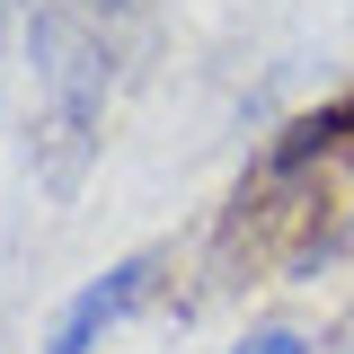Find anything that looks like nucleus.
I'll use <instances>...</instances> for the list:
<instances>
[{
	"label": "nucleus",
	"mask_w": 354,
	"mask_h": 354,
	"mask_svg": "<svg viewBox=\"0 0 354 354\" xmlns=\"http://www.w3.org/2000/svg\"><path fill=\"white\" fill-rule=\"evenodd\" d=\"M230 354H310V337H301V328H248Z\"/></svg>",
	"instance_id": "obj_2"
},
{
	"label": "nucleus",
	"mask_w": 354,
	"mask_h": 354,
	"mask_svg": "<svg viewBox=\"0 0 354 354\" xmlns=\"http://www.w3.org/2000/svg\"><path fill=\"white\" fill-rule=\"evenodd\" d=\"M151 274H160V257H151V248H133V257H115L106 274H88L80 292L62 301V319L44 328V354H97V346L133 319V310H142Z\"/></svg>",
	"instance_id": "obj_1"
}]
</instances>
